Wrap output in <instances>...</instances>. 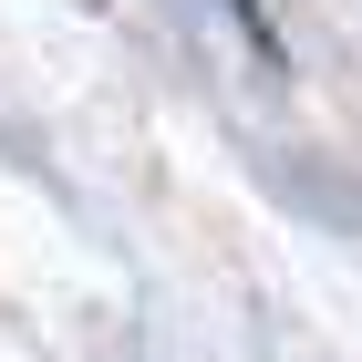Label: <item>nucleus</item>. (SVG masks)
Listing matches in <instances>:
<instances>
[{"label":"nucleus","instance_id":"f257e3e1","mask_svg":"<svg viewBox=\"0 0 362 362\" xmlns=\"http://www.w3.org/2000/svg\"><path fill=\"white\" fill-rule=\"evenodd\" d=\"M218 11H228V21H238V31H249L259 52H279V42H269V11H259V0H218Z\"/></svg>","mask_w":362,"mask_h":362}]
</instances>
